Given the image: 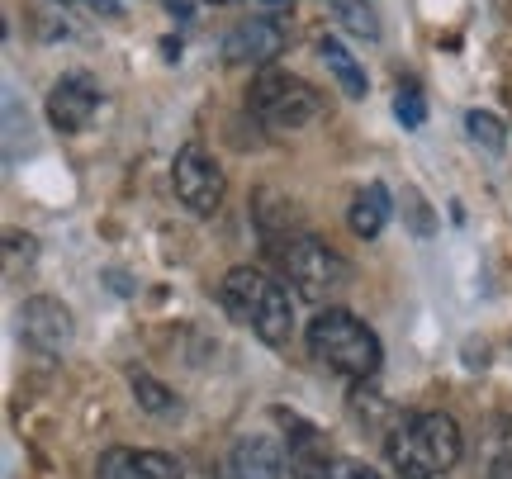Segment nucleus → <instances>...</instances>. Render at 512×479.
<instances>
[{"label":"nucleus","mask_w":512,"mask_h":479,"mask_svg":"<svg viewBox=\"0 0 512 479\" xmlns=\"http://www.w3.org/2000/svg\"><path fill=\"white\" fill-rule=\"evenodd\" d=\"M162 5H166V10H171L176 19H185V24H190V19H200V10L209 5V0H162Z\"/></svg>","instance_id":"20"},{"label":"nucleus","mask_w":512,"mask_h":479,"mask_svg":"<svg viewBox=\"0 0 512 479\" xmlns=\"http://www.w3.org/2000/svg\"><path fill=\"white\" fill-rule=\"evenodd\" d=\"M332 15H337V24L347 29V34L366 38V43H375L380 38V10H375V0H328Z\"/></svg>","instance_id":"14"},{"label":"nucleus","mask_w":512,"mask_h":479,"mask_svg":"<svg viewBox=\"0 0 512 479\" xmlns=\"http://www.w3.org/2000/svg\"><path fill=\"white\" fill-rule=\"evenodd\" d=\"M100 100H105V95L95 86V76L67 72L53 86V95H48V119H53V129H62V133H81V129H91V119L100 114Z\"/></svg>","instance_id":"9"},{"label":"nucleus","mask_w":512,"mask_h":479,"mask_svg":"<svg viewBox=\"0 0 512 479\" xmlns=\"http://www.w3.org/2000/svg\"><path fill=\"white\" fill-rule=\"evenodd\" d=\"M233 479H285V446L271 432H247L228 451Z\"/></svg>","instance_id":"11"},{"label":"nucleus","mask_w":512,"mask_h":479,"mask_svg":"<svg viewBox=\"0 0 512 479\" xmlns=\"http://www.w3.org/2000/svg\"><path fill=\"white\" fill-rule=\"evenodd\" d=\"M266 5H280V0H266Z\"/></svg>","instance_id":"22"},{"label":"nucleus","mask_w":512,"mask_h":479,"mask_svg":"<svg viewBox=\"0 0 512 479\" xmlns=\"http://www.w3.org/2000/svg\"><path fill=\"white\" fill-rule=\"evenodd\" d=\"M465 456V437L451 413H403L384 437V461L399 479H441Z\"/></svg>","instance_id":"1"},{"label":"nucleus","mask_w":512,"mask_h":479,"mask_svg":"<svg viewBox=\"0 0 512 479\" xmlns=\"http://www.w3.org/2000/svg\"><path fill=\"white\" fill-rule=\"evenodd\" d=\"M347 223H351V233H356V238H380L384 223H389V190H384L380 181H370L366 190L351 200Z\"/></svg>","instance_id":"13"},{"label":"nucleus","mask_w":512,"mask_h":479,"mask_svg":"<svg viewBox=\"0 0 512 479\" xmlns=\"http://www.w3.org/2000/svg\"><path fill=\"white\" fill-rule=\"evenodd\" d=\"M285 276H290L299 299L332 309V299H342L351 285V261L342 257L337 247H328L323 238L299 233V238L285 247Z\"/></svg>","instance_id":"5"},{"label":"nucleus","mask_w":512,"mask_h":479,"mask_svg":"<svg viewBox=\"0 0 512 479\" xmlns=\"http://www.w3.org/2000/svg\"><path fill=\"white\" fill-rule=\"evenodd\" d=\"M223 309L238 318L242 328H252L266 347H285L294 332V299L275 276L256 266H233L219 285Z\"/></svg>","instance_id":"2"},{"label":"nucleus","mask_w":512,"mask_h":479,"mask_svg":"<svg viewBox=\"0 0 512 479\" xmlns=\"http://www.w3.org/2000/svg\"><path fill=\"white\" fill-rule=\"evenodd\" d=\"M133 399H138V408H147V413H176V394L162 385V380H152V375H133Z\"/></svg>","instance_id":"16"},{"label":"nucleus","mask_w":512,"mask_h":479,"mask_svg":"<svg viewBox=\"0 0 512 479\" xmlns=\"http://www.w3.org/2000/svg\"><path fill=\"white\" fill-rule=\"evenodd\" d=\"M214 5H233V0H214Z\"/></svg>","instance_id":"21"},{"label":"nucleus","mask_w":512,"mask_h":479,"mask_svg":"<svg viewBox=\"0 0 512 479\" xmlns=\"http://www.w3.org/2000/svg\"><path fill=\"white\" fill-rule=\"evenodd\" d=\"M285 43H290V24L280 15H252L233 24L228 38H223V57L233 62V67H271L275 57L285 53Z\"/></svg>","instance_id":"7"},{"label":"nucleus","mask_w":512,"mask_h":479,"mask_svg":"<svg viewBox=\"0 0 512 479\" xmlns=\"http://www.w3.org/2000/svg\"><path fill=\"white\" fill-rule=\"evenodd\" d=\"M171 185H176V200L195 214V219H214L219 214L223 195H228V176L223 166L200 148V143H185L171 162Z\"/></svg>","instance_id":"6"},{"label":"nucleus","mask_w":512,"mask_h":479,"mask_svg":"<svg viewBox=\"0 0 512 479\" xmlns=\"http://www.w3.org/2000/svg\"><path fill=\"white\" fill-rule=\"evenodd\" d=\"M62 10H72V15H95V19H119L124 15V5L119 0H57Z\"/></svg>","instance_id":"19"},{"label":"nucleus","mask_w":512,"mask_h":479,"mask_svg":"<svg viewBox=\"0 0 512 479\" xmlns=\"http://www.w3.org/2000/svg\"><path fill=\"white\" fill-rule=\"evenodd\" d=\"M394 114H399L403 129H422V119H427V100H422L418 86H399V95H394Z\"/></svg>","instance_id":"18"},{"label":"nucleus","mask_w":512,"mask_h":479,"mask_svg":"<svg viewBox=\"0 0 512 479\" xmlns=\"http://www.w3.org/2000/svg\"><path fill=\"white\" fill-rule=\"evenodd\" d=\"M95 479H181V461L166 451H133V446H114L100 456Z\"/></svg>","instance_id":"10"},{"label":"nucleus","mask_w":512,"mask_h":479,"mask_svg":"<svg viewBox=\"0 0 512 479\" xmlns=\"http://www.w3.org/2000/svg\"><path fill=\"white\" fill-rule=\"evenodd\" d=\"M309 351L332 370V375H342L351 385H366L375 380V370H380V337L375 328H366L356 314L347 309H318V318L309 323Z\"/></svg>","instance_id":"3"},{"label":"nucleus","mask_w":512,"mask_h":479,"mask_svg":"<svg viewBox=\"0 0 512 479\" xmlns=\"http://www.w3.org/2000/svg\"><path fill=\"white\" fill-rule=\"evenodd\" d=\"M318 57H323V67L332 72V81H337V91L347 95V100H361V95L370 91V81H366V67H361V57L351 53L342 38H332L323 34L318 38Z\"/></svg>","instance_id":"12"},{"label":"nucleus","mask_w":512,"mask_h":479,"mask_svg":"<svg viewBox=\"0 0 512 479\" xmlns=\"http://www.w3.org/2000/svg\"><path fill=\"white\" fill-rule=\"evenodd\" d=\"M247 114L266 133H299L304 124H313L323 114V95L313 91L304 76L290 72H256L247 86Z\"/></svg>","instance_id":"4"},{"label":"nucleus","mask_w":512,"mask_h":479,"mask_svg":"<svg viewBox=\"0 0 512 479\" xmlns=\"http://www.w3.org/2000/svg\"><path fill=\"white\" fill-rule=\"evenodd\" d=\"M465 129H470V138L475 143H484L489 152H503L508 148V129H503V119L489 110H470L465 114Z\"/></svg>","instance_id":"17"},{"label":"nucleus","mask_w":512,"mask_h":479,"mask_svg":"<svg viewBox=\"0 0 512 479\" xmlns=\"http://www.w3.org/2000/svg\"><path fill=\"white\" fill-rule=\"evenodd\" d=\"M19 332H24V342L38 351V356H62V351L72 347V309L53 295H34L24 299V309H19Z\"/></svg>","instance_id":"8"},{"label":"nucleus","mask_w":512,"mask_h":479,"mask_svg":"<svg viewBox=\"0 0 512 479\" xmlns=\"http://www.w3.org/2000/svg\"><path fill=\"white\" fill-rule=\"evenodd\" d=\"M294 479H380V475L361 461H328V456H318V461H299Z\"/></svg>","instance_id":"15"}]
</instances>
